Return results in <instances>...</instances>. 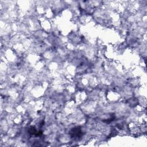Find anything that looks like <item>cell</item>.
Here are the masks:
<instances>
[{"instance_id": "6da1fadb", "label": "cell", "mask_w": 147, "mask_h": 147, "mask_svg": "<svg viewBox=\"0 0 147 147\" xmlns=\"http://www.w3.org/2000/svg\"><path fill=\"white\" fill-rule=\"evenodd\" d=\"M69 134L72 138H78L82 136L83 132L80 127H76L71 130Z\"/></svg>"}]
</instances>
